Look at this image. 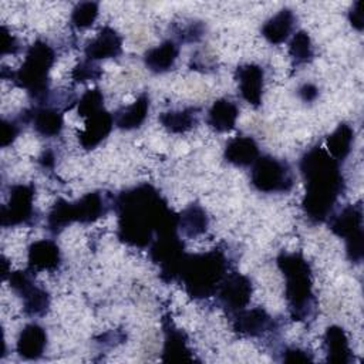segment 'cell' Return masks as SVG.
Segmentation results:
<instances>
[{
    "label": "cell",
    "mask_w": 364,
    "mask_h": 364,
    "mask_svg": "<svg viewBox=\"0 0 364 364\" xmlns=\"http://www.w3.org/2000/svg\"><path fill=\"white\" fill-rule=\"evenodd\" d=\"M354 141V131L353 128L343 122L340 124L333 134H330L327 136L326 141V148L330 156H333L336 161H343L348 156L350 151H351V145Z\"/></svg>",
    "instance_id": "cell-28"
},
{
    "label": "cell",
    "mask_w": 364,
    "mask_h": 364,
    "mask_svg": "<svg viewBox=\"0 0 364 364\" xmlns=\"http://www.w3.org/2000/svg\"><path fill=\"white\" fill-rule=\"evenodd\" d=\"M232 327L245 337H262L276 328L274 320L262 307L243 309L232 314Z\"/></svg>",
    "instance_id": "cell-11"
},
{
    "label": "cell",
    "mask_w": 364,
    "mask_h": 364,
    "mask_svg": "<svg viewBox=\"0 0 364 364\" xmlns=\"http://www.w3.org/2000/svg\"><path fill=\"white\" fill-rule=\"evenodd\" d=\"M235 78L239 85L242 98L253 107L262 104L264 71L257 64H242L235 71Z\"/></svg>",
    "instance_id": "cell-13"
},
{
    "label": "cell",
    "mask_w": 364,
    "mask_h": 364,
    "mask_svg": "<svg viewBox=\"0 0 364 364\" xmlns=\"http://www.w3.org/2000/svg\"><path fill=\"white\" fill-rule=\"evenodd\" d=\"M98 17V3L95 1H82L78 3L71 13V26L77 30L88 28L94 24Z\"/></svg>",
    "instance_id": "cell-31"
},
{
    "label": "cell",
    "mask_w": 364,
    "mask_h": 364,
    "mask_svg": "<svg viewBox=\"0 0 364 364\" xmlns=\"http://www.w3.org/2000/svg\"><path fill=\"white\" fill-rule=\"evenodd\" d=\"M164 348L161 360L166 363H181V361H195V355L188 346V336L183 330L178 328L171 318L164 317Z\"/></svg>",
    "instance_id": "cell-12"
},
{
    "label": "cell",
    "mask_w": 364,
    "mask_h": 364,
    "mask_svg": "<svg viewBox=\"0 0 364 364\" xmlns=\"http://www.w3.org/2000/svg\"><path fill=\"white\" fill-rule=\"evenodd\" d=\"M252 280L245 274L232 272L225 276L215 296H218L220 306L226 309L229 314H233L239 310L246 309L252 299Z\"/></svg>",
    "instance_id": "cell-10"
},
{
    "label": "cell",
    "mask_w": 364,
    "mask_h": 364,
    "mask_svg": "<svg viewBox=\"0 0 364 364\" xmlns=\"http://www.w3.org/2000/svg\"><path fill=\"white\" fill-rule=\"evenodd\" d=\"M239 117L237 105L228 100H216L208 111V125L216 132H229L235 128Z\"/></svg>",
    "instance_id": "cell-24"
},
{
    "label": "cell",
    "mask_w": 364,
    "mask_h": 364,
    "mask_svg": "<svg viewBox=\"0 0 364 364\" xmlns=\"http://www.w3.org/2000/svg\"><path fill=\"white\" fill-rule=\"evenodd\" d=\"M348 20H350V24L355 30H358V31L363 30V27H364V13H363V3L361 1H355L351 6V9L348 11Z\"/></svg>",
    "instance_id": "cell-38"
},
{
    "label": "cell",
    "mask_w": 364,
    "mask_h": 364,
    "mask_svg": "<svg viewBox=\"0 0 364 364\" xmlns=\"http://www.w3.org/2000/svg\"><path fill=\"white\" fill-rule=\"evenodd\" d=\"M324 350L328 363L350 364L353 361V351L348 337L343 327L330 326L324 333Z\"/></svg>",
    "instance_id": "cell-19"
},
{
    "label": "cell",
    "mask_w": 364,
    "mask_h": 364,
    "mask_svg": "<svg viewBox=\"0 0 364 364\" xmlns=\"http://www.w3.org/2000/svg\"><path fill=\"white\" fill-rule=\"evenodd\" d=\"M282 360L284 363H310L313 357L299 347H289L282 353Z\"/></svg>",
    "instance_id": "cell-37"
},
{
    "label": "cell",
    "mask_w": 364,
    "mask_h": 364,
    "mask_svg": "<svg viewBox=\"0 0 364 364\" xmlns=\"http://www.w3.org/2000/svg\"><path fill=\"white\" fill-rule=\"evenodd\" d=\"M28 269L36 272H53L61 264V252L58 245L50 239H41L33 242L27 252Z\"/></svg>",
    "instance_id": "cell-15"
},
{
    "label": "cell",
    "mask_w": 364,
    "mask_h": 364,
    "mask_svg": "<svg viewBox=\"0 0 364 364\" xmlns=\"http://www.w3.org/2000/svg\"><path fill=\"white\" fill-rule=\"evenodd\" d=\"M20 132V119H3L1 121V142L3 148L11 145Z\"/></svg>",
    "instance_id": "cell-35"
},
{
    "label": "cell",
    "mask_w": 364,
    "mask_h": 364,
    "mask_svg": "<svg viewBox=\"0 0 364 364\" xmlns=\"http://www.w3.org/2000/svg\"><path fill=\"white\" fill-rule=\"evenodd\" d=\"M208 226L209 218L205 209L198 203L189 205L178 215V229L185 237H198L208 230Z\"/></svg>",
    "instance_id": "cell-26"
},
{
    "label": "cell",
    "mask_w": 364,
    "mask_h": 364,
    "mask_svg": "<svg viewBox=\"0 0 364 364\" xmlns=\"http://www.w3.org/2000/svg\"><path fill=\"white\" fill-rule=\"evenodd\" d=\"M34 193L36 188L28 183H17L10 188L9 202L0 209V222L3 228L27 225L33 220Z\"/></svg>",
    "instance_id": "cell-9"
},
{
    "label": "cell",
    "mask_w": 364,
    "mask_h": 364,
    "mask_svg": "<svg viewBox=\"0 0 364 364\" xmlns=\"http://www.w3.org/2000/svg\"><path fill=\"white\" fill-rule=\"evenodd\" d=\"M104 108V95L100 88L87 90L81 98L78 100V115L82 118H87Z\"/></svg>",
    "instance_id": "cell-32"
},
{
    "label": "cell",
    "mask_w": 364,
    "mask_h": 364,
    "mask_svg": "<svg viewBox=\"0 0 364 364\" xmlns=\"http://www.w3.org/2000/svg\"><path fill=\"white\" fill-rule=\"evenodd\" d=\"M118 216V239L132 247H146L154 235L178 232V215L149 183L122 191L114 199Z\"/></svg>",
    "instance_id": "cell-1"
},
{
    "label": "cell",
    "mask_w": 364,
    "mask_h": 364,
    "mask_svg": "<svg viewBox=\"0 0 364 364\" xmlns=\"http://www.w3.org/2000/svg\"><path fill=\"white\" fill-rule=\"evenodd\" d=\"M228 259L219 249L195 255L186 253L179 279L192 299H208L216 294L219 284L228 274Z\"/></svg>",
    "instance_id": "cell-4"
},
{
    "label": "cell",
    "mask_w": 364,
    "mask_h": 364,
    "mask_svg": "<svg viewBox=\"0 0 364 364\" xmlns=\"http://www.w3.org/2000/svg\"><path fill=\"white\" fill-rule=\"evenodd\" d=\"M276 263L286 279L284 296L291 318L296 321L313 318L317 300L313 293V277L309 262L299 252H282Z\"/></svg>",
    "instance_id": "cell-3"
},
{
    "label": "cell",
    "mask_w": 364,
    "mask_h": 364,
    "mask_svg": "<svg viewBox=\"0 0 364 364\" xmlns=\"http://www.w3.org/2000/svg\"><path fill=\"white\" fill-rule=\"evenodd\" d=\"M0 37H1V55H7V54H16L20 48L17 38L9 31V28L6 26H1V31H0Z\"/></svg>",
    "instance_id": "cell-36"
},
{
    "label": "cell",
    "mask_w": 364,
    "mask_h": 364,
    "mask_svg": "<svg viewBox=\"0 0 364 364\" xmlns=\"http://www.w3.org/2000/svg\"><path fill=\"white\" fill-rule=\"evenodd\" d=\"M250 181L259 192L264 193H284L289 192L294 183L289 164L270 155H262L255 161Z\"/></svg>",
    "instance_id": "cell-7"
},
{
    "label": "cell",
    "mask_w": 364,
    "mask_h": 364,
    "mask_svg": "<svg viewBox=\"0 0 364 364\" xmlns=\"http://www.w3.org/2000/svg\"><path fill=\"white\" fill-rule=\"evenodd\" d=\"M176 37L179 41L182 43H195L199 41L205 33V26L202 21H188V23H182L178 24L176 30Z\"/></svg>",
    "instance_id": "cell-34"
},
{
    "label": "cell",
    "mask_w": 364,
    "mask_h": 364,
    "mask_svg": "<svg viewBox=\"0 0 364 364\" xmlns=\"http://www.w3.org/2000/svg\"><path fill=\"white\" fill-rule=\"evenodd\" d=\"M31 122L37 134L44 138H54L60 135L64 127V115L54 107L38 105L31 109Z\"/></svg>",
    "instance_id": "cell-23"
},
{
    "label": "cell",
    "mask_w": 364,
    "mask_h": 364,
    "mask_svg": "<svg viewBox=\"0 0 364 364\" xmlns=\"http://www.w3.org/2000/svg\"><path fill=\"white\" fill-rule=\"evenodd\" d=\"M294 14L290 9H282L263 24L262 36L270 44H282L290 37L294 27Z\"/></svg>",
    "instance_id": "cell-25"
},
{
    "label": "cell",
    "mask_w": 364,
    "mask_h": 364,
    "mask_svg": "<svg viewBox=\"0 0 364 364\" xmlns=\"http://www.w3.org/2000/svg\"><path fill=\"white\" fill-rule=\"evenodd\" d=\"M20 297L23 299V311L28 317H41L50 309V294L46 289L33 283L28 289H26Z\"/></svg>",
    "instance_id": "cell-29"
},
{
    "label": "cell",
    "mask_w": 364,
    "mask_h": 364,
    "mask_svg": "<svg viewBox=\"0 0 364 364\" xmlns=\"http://www.w3.org/2000/svg\"><path fill=\"white\" fill-rule=\"evenodd\" d=\"M178 55H179L178 43L173 40H165L159 46L149 48L144 54V63L149 71L162 74L172 70Z\"/></svg>",
    "instance_id": "cell-20"
},
{
    "label": "cell",
    "mask_w": 364,
    "mask_h": 364,
    "mask_svg": "<svg viewBox=\"0 0 364 364\" xmlns=\"http://www.w3.org/2000/svg\"><path fill=\"white\" fill-rule=\"evenodd\" d=\"M148 112H149V95L146 92H142L132 104L115 111L114 124L119 129L131 131V129L139 128L145 122Z\"/></svg>",
    "instance_id": "cell-21"
},
{
    "label": "cell",
    "mask_w": 364,
    "mask_h": 364,
    "mask_svg": "<svg viewBox=\"0 0 364 364\" xmlns=\"http://www.w3.org/2000/svg\"><path fill=\"white\" fill-rule=\"evenodd\" d=\"M114 199L109 193L101 191L85 193L75 202L58 199L48 212L47 228L51 233L58 235L73 222L92 223L108 213L114 206Z\"/></svg>",
    "instance_id": "cell-5"
},
{
    "label": "cell",
    "mask_w": 364,
    "mask_h": 364,
    "mask_svg": "<svg viewBox=\"0 0 364 364\" xmlns=\"http://www.w3.org/2000/svg\"><path fill=\"white\" fill-rule=\"evenodd\" d=\"M47 347V333L37 324L30 323L24 326L17 337L16 351L23 360H38L43 357Z\"/></svg>",
    "instance_id": "cell-17"
},
{
    "label": "cell",
    "mask_w": 364,
    "mask_h": 364,
    "mask_svg": "<svg viewBox=\"0 0 364 364\" xmlns=\"http://www.w3.org/2000/svg\"><path fill=\"white\" fill-rule=\"evenodd\" d=\"M122 53V37L112 27H102L97 36L90 40L84 48V54L90 61L118 57Z\"/></svg>",
    "instance_id": "cell-14"
},
{
    "label": "cell",
    "mask_w": 364,
    "mask_h": 364,
    "mask_svg": "<svg viewBox=\"0 0 364 364\" xmlns=\"http://www.w3.org/2000/svg\"><path fill=\"white\" fill-rule=\"evenodd\" d=\"M199 109L195 107H188L176 111H166L159 115L161 125L172 134H183L192 129L198 122Z\"/></svg>",
    "instance_id": "cell-27"
},
{
    "label": "cell",
    "mask_w": 364,
    "mask_h": 364,
    "mask_svg": "<svg viewBox=\"0 0 364 364\" xmlns=\"http://www.w3.org/2000/svg\"><path fill=\"white\" fill-rule=\"evenodd\" d=\"M223 158L235 166H249L259 158V146L252 136H236L226 144Z\"/></svg>",
    "instance_id": "cell-22"
},
{
    "label": "cell",
    "mask_w": 364,
    "mask_h": 364,
    "mask_svg": "<svg viewBox=\"0 0 364 364\" xmlns=\"http://www.w3.org/2000/svg\"><path fill=\"white\" fill-rule=\"evenodd\" d=\"M102 71L100 65H97L94 61L84 60L80 61L71 71V78L74 82H88V81H97L101 77Z\"/></svg>",
    "instance_id": "cell-33"
},
{
    "label": "cell",
    "mask_w": 364,
    "mask_h": 364,
    "mask_svg": "<svg viewBox=\"0 0 364 364\" xmlns=\"http://www.w3.org/2000/svg\"><path fill=\"white\" fill-rule=\"evenodd\" d=\"M114 127V115L104 108L85 118L84 129L78 132V141L84 149H94L111 132Z\"/></svg>",
    "instance_id": "cell-16"
},
{
    "label": "cell",
    "mask_w": 364,
    "mask_h": 364,
    "mask_svg": "<svg viewBox=\"0 0 364 364\" xmlns=\"http://www.w3.org/2000/svg\"><path fill=\"white\" fill-rule=\"evenodd\" d=\"M38 162L44 166V168H51L54 165V154L51 151H46L43 152V155L38 158Z\"/></svg>",
    "instance_id": "cell-40"
},
{
    "label": "cell",
    "mask_w": 364,
    "mask_h": 364,
    "mask_svg": "<svg viewBox=\"0 0 364 364\" xmlns=\"http://www.w3.org/2000/svg\"><path fill=\"white\" fill-rule=\"evenodd\" d=\"M54 61L55 53L53 47L43 40H37L28 47L21 67L13 71L11 80L41 104L48 94V73Z\"/></svg>",
    "instance_id": "cell-6"
},
{
    "label": "cell",
    "mask_w": 364,
    "mask_h": 364,
    "mask_svg": "<svg viewBox=\"0 0 364 364\" xmlns=\"http://www.w3.org/2000/svg\"><path fill=\"white\" fill-rule=\"evenodd\" d=\"M300 172L306 183L301 202L306 216L314 223L327 220L346 188L338 161L324 148L314 146L301 156Z\"/></svg>",
    "instance_id": "cell-2"
},
{
    "label": "cell",
    "mask_w": 364,
    "mask_h": 364,
    "mask_svg": "<svg viewBox=\"0 0 364 364\" xmlns=\"http://www.w3.org/2000/svg\"><path fill=\"white\" fill-rule=\"evenodd\" d=\"M330 230L338 237L347 240L363 233V205H347L336 216H330Z\"/></svg>",
    "instance_id": "cell-18"
},
{
    "label": "cell",
    "mask_w": 364,
    "mask_h": 364,
    "mask_svg": "<svg viewBox=\"0 0 364 364\" xmlns=\"http://www.w3.org/2000/svg\"><path fill=\"white\" fill-rule=\"evenodd\" d=\"M10 273H11V272H9V262H7L6 257L3 256V257H1V277H3V280H6L7 276H10Z\"/></svg>",
    "instance_id": "cell-41"
},
{
    "label": "cell",
    "mask_w": 364,
    "mask_h": 364,
    "mask_svg": "<svg viewBox=\"0 0 364 364\" xmlns=\"http://www.w3.org/2000/svg\"><path fill=\"white\" fill-rule=\"evenodd\" d=\"M185 255V245L178 232L159 235L149 246V257L159 266V277L166 283L179 279Z\"/></svg>",
    "instance_id": "cell-8"
},
{
    "label": "cell",
    "mask_w": 364,
    "mask_h": 364,
    "mask_svg": "<svg viewBox=\"0 0 364 364\" xmlns=\"http://www.w3.org/2000/svg\"><path fill=\"white\" fill-rule=\"evenodd\" d=\"M289 54L291 57L293 65L307 64L314 57V50L311 40L306 31H297L289 43Z\"/></svg>",
    "instance_id": "cell-30"
},
{
    "label": "cell",
    "mask_w": 364,
    "mask_h": 364,
    "mask_svg": "<svg viewBox=\"0 0 364 364\" xmlns=\"http://www.w3.org/2000/svg\"><path fill=\"white\" fill-rule=\"evenodd\" d=\"M299 97L304 102H313L318 97V88L311 82H306L299 88Z\"/></svg>",
    "instance_id": "cell-39"
}]
</instances>
